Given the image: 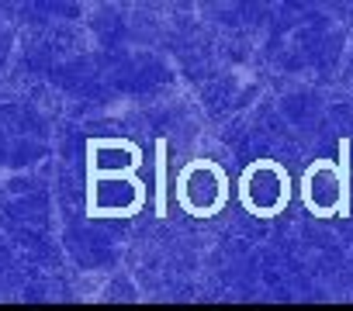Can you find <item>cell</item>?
Masks as SVG:
<instances>
[]
</instances>
